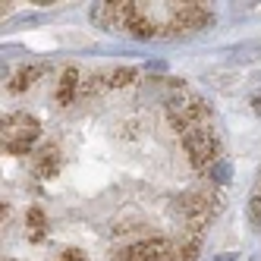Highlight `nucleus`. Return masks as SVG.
<instances>
[{"label": "nucleus", "instance_id": "obj_1", "mask_svg": "<svg viewBox=\"0 0 261 261\" xmlns=\"http://www.w3.org/2000/svg\"><path fill=\"white\" fill-rule=\"evenodd\" d=\"M38 136H41V123L29 114H13L4 120V148L10 154H29Z\"/></svg>", "mask_w": 261, "mask_h": 261}, {"label": "nucleus", "instance_id": "obj_2", "mask_svg": "<svg viewBox=\"0 0 261 261\" xmlns=\"http://www.w3.org/2000/svg\"><path fill=\"white\" fill-rule=\"evenodd\" d=\"M167 114H170V123L176 133H189V129H195L204 117H208V107H204L198 98L186 95V91H179V95H173L170 101H167Z\"/></svg>", "mask_w": 261, "mask_h": 261}, {"label": "nucleus", "instance_id": "obj_3", "mask_svg": "<svg viewBox=\"0 0 261 261\" xmlns=\"http://www.w3.org/2000/svg\"><path fill=\"white\" fill-rule=\"evenodd\" d=\"M182 145H186V151H189L195 167H208V170H211V167L217 164L220 142H217V136L211 133V129H204V126L189 129V133L182 136Z\"/></svg>", "mask_w": 261, "mask_h": 261}, {"label": "nucleus", "instance_id": "obj_4", "mask_svg": "<svg viewBox=\"0 0 261 261\" xmlns=\"http://www.w3.org/2000/svg\"><path fill=\"white\" fill-rule=\"evenodd\" d=\"M123 261H167L170 258V242L167 239H139L129 242L120 252Z\"/></svg>", "mask_w": 261, "mask_h": 261}, {"label": "nucleus", "instance_id": "obj_5", "mask_svg": "<svg viewBox=\"0 0 261 261\" xmlns=\"http://www.w3.org/2000/svg\"><path fill=\"white\" fill-rule=\"evenodd\" d=\"M60 164H63L60 161V151L54 145H44L41 151L32 158V173L38 176V179H54V176L60 173Z\"/></svg>", "mask_w": 261, "mask_h": 261}, {"label": "nucleus", "instance_id": "obj_6", "mask_svg": "<svg viewBox=\"0 0 261 261\" xmlns=\"http://www.w3.org/2000/svg\"><path fill=\"white\" fill-rule=\"evenodd\" d=\"M82 88V82H79V72L76 69H66L63 72V79H60V85H57V104H69L72 98H76V91Z\"/></svg>", "mask_w": 261, "mask_h": 261}, {"label": "nucleus", "instance_id": "obj_7", "mask_svg": "<svg viewBox=\"0 0 261 261\" xmlns=\"http://www.w3.org/2000/svg\"><path fill=\"white\" fill-rule=\"evenodd\" d=\"M25 227H29V236H32L35 242H41V239L47 236V217H44V211H41V208H29Z\"/></svg>", "mask_w": 261, "mask_h": 261}, {"label": "nucleus", "instance_id": "obj_8", "mask_svg": "<svg viewBox=\"0 0 261 261\" xmlns=\"http://www.w3.org/2000/svg\"><path fill=\"white\" fill-rule=\"evenodd\" d=\"M38 76H41V66H22L19 72H16V79H13V91H25Z\"/></svg>", "mask_w": 261, "mask_h": 261}, {"label": "nucleus", "instance_id": "obj_9", "mask_svg": "<svg viewBox=\"0 0 261 261\" xmlns=\"http://www.w3.org/2000/svg\"><path fill=\"white\" fill-rule=\"evenodd\" d=\"M129 82H136V69L120 66V69L110 72V85H114V88H123V85H129Z\"/></svg>", "mask_w": 261, "mask_h": 261}, {"label": "nucleus", "instance_id": "obj_10", "mask_svg": "<svg viewBox=\"0 0 261 261\" xmlns=\"http://www.w3.org/2000/svg\"><path fill=\"white\" fill-rule=\"evenodd\" d=\"M208 173H211V179H217V182H223V179H227V176H230V164H223V161H217V164L211 167V170H208Z\"/></svg>", "mask_w": 261, "mask_h": 261}, {"label": "nucleus", "instance_id": "obj_11", "mask_svg": "<svg viewBox=\"0 0 261 261\" xmlns=\"http://www.w3.org/2000/svg\"><path fill=\"white\" fill-rule=\"evenodd\" d=\"M57 261H85V255H82L79 249H66V252H63Z\"/></svg>", "mask_w": 261, "mask_h": 261}, {"label": "nucleus", "instance_id": "obj_12", "mask_svg": "<svg viewBox=\"0 0 261 261\" xmlns=\"http://www.w3.org/2000/svg\"><path fill=\"white\" fill-rule=\"evenodd\" d=\"M252 214H255L258 227H261V195H255V198H252Z\"/></svg>", "mask_w": 261, "mask_h": 261}, {"label": "nucleus", "instance_id": "obj_13", "mask_svg": "<svg viewBox=\"0 0 261 261\" xmlns=\"http://www.w3.org/2000/svg\"><path fill=\"white\" fill-rule=\"evenodd\" d=\"M236 255H217V261H233Z\"/></svg>", "mask_w": 261, "mask_h": 261}]
</instances>
